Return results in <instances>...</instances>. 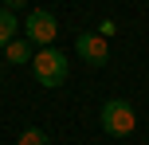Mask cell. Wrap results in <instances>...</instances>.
<instances>
[{
	"mask_svg": "<svg viewBox=\"0 0 149 145\" xmlns=\"http://www.w3.org/2000/svg\"><path fill=\"white\" fill-rule=\"evenodd\" d=\"M31 75H36V83H39V86L55 90V86H63V83H67L71 63H67V55H63L59 47H39V51H36V59H31Z\"/></svg>",
	"mask_w": 149,
	"mask_h": 145,
	"instance_id": "1",
	"label": "cell"
},
{
	"mask_svg": "<svg viewBox=\"0 0 149 145\" xmlns=\"http://www.w3.org/2000/svg\"><path fill=\"white\" fill-rule=\"evenodd\" d=\"M98 122H102V130L110 133V137H130L134 126H137V114H134V106H130L126 98H110V102H102Z\"/></svg>",
	"mask_w": 149,
	"mask_h": 145,
	"instance_id": "2",
	"label": "cell"
},
{
	"mask_svg": "<svg viewBox=\"0 0 149 145\" xmlns=\"http://www.w3.org/2000/svg\"><path fill=\"white\" fill-rule=\"evenodd\" d=\"M55 35H59V20H55L51 8H36V12L24 16V39L36 47H55Z\"/></svg>",
	"mask_w": 149,
	"mask_h": 145,
	"instance_id": "3",
	"label": "cell"
},
{
	"mask_svg": "<svg viewBox=\"0 0 149 145\" xmlns=\"http://www.w3.org/2000/svg\"><path fill=\"white\" fill-rule=\"evenodd\" d=\"M74 55H79L82 63H90V67H106V59H110V43H106L98 31H79V39H74Z\"/></svg>",
	"mask_w": 149,
	"mask_h": 145,
	"instance_id": "4",
	"label": "cell"
},
{
	"mask_svg": "<svg viewBox=\"0 0 149 145\" xmlns=\"http://www.w3.org/2000/svg\"><path fill=\"white\" fill-rule=\"evenodd\" d=\"M36 51H39V47H36V43H28V39H12V43L4 47V59H8V63H16V67H24V63L36 59Z\"/></svg>",
	"mask_w": 149,
	"mask_h": 145,
	"instance_id": "5",
	"label": "cell"
},
{
	"mask_svg": "<svg viewBox=\"0 0 149 145\" xmlns=\"http://www.w3.org/2000/svg\"><path fill=\"white\" fill-rule=\"evenodd\" d=\"M16 28H20V20H16V12H8V8H0V51H4L8 43L16 39Z\"/></svg>",
	"mask_w": 149,
	"mask_h": 145,
	"instance_id": "6",
	"label": "cell"
},
{
	"mask_svg": "<svg viewBox=\"0 0 149 145\" xmlns=\"http://www.w3.org/2000/svg\"><path fill=\"white\" fill-rule=\"evenodd\" d=\"M16 145H51V137H47L43 130H36V126H31V130H24L20 137H16Z\"/></svg>",
	"mask_w": 149,
	"mask_h": 145,
	"instance_id": "7",
	"label": "cell"
},
{
	"mask_svg": "<svg viewBox=\"0 0 149 145\" xmlns=\"http://www.w3.org/2000/svg\"><path fill=\"white\" fill-rule=\"evenodd\" d=\"M4 4H8V12H16V8H24L28 0H4Z\"/></svg>",
	"mask_w": 149,
	"mask_h": 145,
	"instance_id": "8",
	"label": "cell"
},
{
	"mask_svg": "<svg viewBox=\"0 0 149 145\" xmlns=\"http://www.w3.org/2000/svg\"><path fill=\"white\" fill-rule=\"evenodd\" d=\"M0 83H4V78H0Z\"/></svg>",
	"mask_w": 149,
	"mask_h": 145,
	"instance_id": "9",
	"label": "cell"
}]
</instances>
